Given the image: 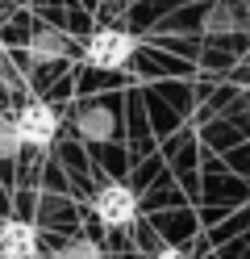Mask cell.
Wrapping results in <instances>:
<instances>
[{
    "label": "cell",
    "instance_id": "obj_1",
    "mask_svg": "<svg viewBox=\"0 0 250 259\" xmlns=\"http://www.w3.org/2000/svg\"><path fill=\"white\" fill-rule=\"evenodd\" d=\"M138 51V38L129 29H96V34L83 42V63L88 67H100V71H113V67H125Z\"/></svg>",
    "mask_w": 250,
    "mask_h": 259
},
{
    "label": "cell",
    "instance_id": "obj_2",
    "mask_svg": "<svg viewBox=\"0 0 250 259\" xmlns=\"http://www.w3.org/2000/svg\"><path fill=\"white\" fill-rule=\"evenodd\" d=\"M13 130H17V138H21V147H50L55 134H59V113L46 101H29V105H21Z\"/></svg>",
    "mask_w": 250,
    "mask_h": 259
},
{
    "label": "cell",
    "instance_id": "obj_3",
    "mask_svg": "<svg viewBox=\"0 0 250 259\" xmlns=\"http://www.w3.org/2000/svg\"><path fill=\"white\" fill-rule=\"evenodd\" d=\"M92 209H96V218L105 226H129L138 218V197H133V188H125V184H105L96 192Z\"/></svg>",
    "mask_w": 250,
    "mask_h": 259
},
{
    "label": "cell",
    "instance_id": "obj_4",
    "mask_svg": "<svg viewBox=\"0 0 250 259\" xmlns=\"http://www.w3.org/2000/svg\"><path fill=\"white\" fill-rule=\"evenodd\" d=\"M38 255V230L29 222H0V259H33Z\"/></svg>",
    "mask_w": 250,
    "mask_h": 259
},
{
    "label": "cell",
    "instance_id": "obj_5",
    "mask_svg": "<svg viewBox=\"0 0 250 259\" xmlns=\"http://www.w3.org/2000/svg\"><path fill=\"white\" fill-rule=\"evenodd\" d=\"M67 51H71V42H67L59 29H38V34L29 38V55L38 59V63L42 59H63Z\"/></svg>",
    "mask_w": 250,
    "mask_h": 259
},
{
    "label": "cell",
    "instance_id": "obj_6",
    "mask_svg": "<svg viewBox=\"0 0 250 259\" xmlns=\"http://www.w3.org/2000/svg\"><path fill=\"white\" fill-rule=\"evenodd\" d=\"M17 147H21V138H17V130H13L9 121H0V159L17 155Z\"/></svg>",
    "mask_w": 250,
    "mask_h": 259
},
{
    "label": "cell",
    "instance_id": "obj_7",
    "mask_svg": "<svg viewBox=\"0 0 250 259\" xmlns=\"http://www.w3.org/2000/svg\"><path fill=\"white\" fill-rule=\"evenodd\" d=\"M63 259H105V255H100L96 242H71V247L63 251Z\"/></svg>",
    "mask_w": 250,
    "mask_h": 259
},
{
    "label": "cell",
    "instance_id": "obj_8",
    "mask_svg": "<svg viewBox=\"0 0 250 259\" xmlns=\"http://www.w3.org/2000/svg\"><path fill=\"white\" fill-rule=\"evenodd\" d=\"M83 125H88V134H92V138H105V134H109V117H105V113H92Z\"/></svg>",
    "mask_w": 250,
    "mask_h": 259
},
{
    "label": "cell",
    "instance_id": "obj_9",
    "mask_svg": "<svg viewBox=\"0 0 250 259\" xmlns=\"http://www.w3.org/2000/svg\"><path fill=\"white\" fill-rule=\"evenodd\" d=\"M155 259H192V255H188V251H179V247H163Z\"/></svg>",
    "mask_w": 250,
    "mask_h": 259
}]
</instances>
